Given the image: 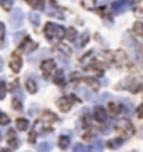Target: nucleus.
<instances>
[{
  "label": "nucleus",
  "mask_w": 143,
  "mask_h": 152,
  "mask_svg": "<svg viewBox=\"0 0 143 152\" xmlns=\"http://www.w3.org/2000/svg\"><path fill=\"white\" fill-rule=\"evenodd\" d=\"M29 19H30V22H32V26H35V27H37L39 24H40V15H39L37 12H30Z\"/></svg>",
  "instance_id": "nucleus-16"
},
{
  "label": "nucleus",
  "mask_w": 143,
  "mask_h": 152,
  "mask_svg": "<svg viewBox=\"0 0 143 152\" xmlns=\"http://www.w3.org/2000/svg\"><path fill=\"white\" fill-rule=\"evenodd\" d=\"M40 69H42V75H44V78H49V76H52V75H54V69H56L54 61L46 59L44 63H42V66H40Z\"/></svg>",
  "instance_id": "nucleus-7"
},
{
  "label": "nucleus",
  "mask_w": 143,
  "mask_h": 152,
  "mask_svg": "<svg viewBox=\"0 0 143 152\" xmlns=\"http://www.w3.org/2000/svg\"><path fill=\"white\" fill-rule=\"evenodd\" d=\"M74 102H77L76 96H62L59 102H57V105H59V108L62 110V112H69L71 107L74 105Z\"/></svg>",
  "instance_id": "nucleus-5"
},
{
  "label": "nucleus",
  "mask_w": 143,
  "mask_h": 152,
  "mask_svg": "<svg viewBox=\"0 0 143 152\" xmlns=\"http://www.w3.org/2000/svg\"><path fill=\"white\" fill-rule=\"evenodd\" d=\"M22 34H24V32H17V34H15V39H14V41H15V42H19V41H20V37H22Z\"/></svg>",
  "instance_id": "nucleus-38"
},
{
  "label": "nucleus",
  "mask_w": 143,
  "mask_h": 152,
  "mask_svg": "<svg viewBox=\"0 0 143 152\" xmlns=\"http://www.w3.org/2000/svg\"><path fill=\"white\" fill-rule=\"evenodd\" d=\"M57 49H59V53H64L66 56H71L72 54V49L67 46V44H59L57 46Z\"/></svg>",
  "instance_id": "nucleus-18"
},
{
  "label": "nucleus",
  "mask_w": 143,
  "mask_h": 152,
  "mask_svg": "<svg viewBox=\"0 0 143 152\" xmlns=\"http://www.w3.org/2000/svg\"><path fill=\"white\" fill-rule=\"evenodd\" d=\"M2 68H4V63H2V58H0V71H2Z\"/></svg>",
  "instance_id": "nucleus-40"
},
{
  "label": "nucleus",
  "mask_w": 143,
  "mask_h": 152,
  "mask_svg": "<svg viewBox=\"0 0 143 152\" xmlns=\"http://www.w3.org/2000/svg\"><path fill=\"white\" fill-rule=\"evenodd\" d=\"M29 142H30V144L35 142V132H30V135H29Z\"/></svg>",
  "instance_id": "nucleus-37"
},
{
  "label": "nucleus",
  "mask_w": 143,
  "mask_h": 152,
  "mask_svg": "<svg viewBox=\"0 0 143 152\" xmlns=\"http://www.w3.org/2000/svg\"><path fill=\"white\" fill-rule=\"evenodd\" d=\"M9 124H10L9 115H5L4 112H0V125H9Z\"/></svg>",
  "instance_id": "nucleus-28"
},
{
  "label": "nucleus",
  "mask_w": 143,
  "mask_h": 152,
  "mask_svg": "<svg viewBox=\"0 0 143 152\" xmlns=\"http://www.w3.org/2000/svg\"><path fill=\"white\" fill-rule=\"evenodd\" d=\"M88 41H89V32H84V34H83V37H81V41H79V46L83 48L84 44L88 42Z\"/></svg>",
  "instance_id": "nucleus-34"
},
{
  "label": "nucleus",
  "mask_w": 143,
  "mask_h": 152,
  "mask_svg": "<svg viewBox=\"0 0 143 152\" xmlns=\"http://www.w3.org/2000/svg\"><path fill=\"white\" fill-rule=\"evenodd\" d=\"M133 34H135V36H142V34H143V24L140 20L133 26Z\"/></svg>",
  "instance_id": "nucleus-22"
},
{
  "label": "nucleus",
  "mask_w": 143,
  "mask_h": 152,
  "mask_svg": "<svg viewBox=\"0 0 143 152\" xmlns=\"http://www.w3.org/2000/svg\"><path fill=\"white\" fill-rule=\"evenodd\" d=\"M29 5L34 7V9H44V2L42 0H27Z\"/></svg>",
  "instance_id": "nucleus-23"
},
{
  "label": "nucleus",
  "mask_w": 143,
  "mask_h": 152,
  "mask_svg": "<svg viewBox=\"0 0 143 152\" xmlns=\"http://www.w3.org/2000/svg\"><path fill=\"white\" fill-rule=\"evenodd\" d=\"M86 85H89V86H93V90H98L99 88V81L98 80H93V78H84L83 80Z\"/></svg>",
  "instance_id": "nucleus-19"
},
{
  "label": "nucleus",
  "mask_w": 143,
  "mask_h": 152,
  "mask_svg": "<svg viewBox=\"0 0 143 152\" xmlns=\"http://www.w3.org/2000/svg\"><path fill=\"white\" fill-rule=\"evenodd\" d=\"M24 24V12L20 9H12V14H10V27L14 29H19L22 27Z\"/></svg>",
  "instance_id": "nucleus-4"
},
{
  "label": "nucleus",
  "mask_w": 143,
  "mask_h": 152,
  "mask_svg": "<svg viewBox=\"0 0 143 152\" xmlns=\"http://www.w3.org/2000/svg\"><path fill=\"white\" fill-rule=\"evenodd\" d=\"M52 76H54L52 80H54L56 85H59V86H62V85H64V75H62V71H59V73H54Z\"/></svg>",
  "instance_id": "nucleus-15"
},
{
  "label": "nucleus",
  "mask_w": 143,
  "mask_h": 152,
  "mask_svg": "<svg viewBox=\"0 0 143 152\" xmlns=\"http://www.w3.org/2000/svg\"><path fill=\"white\" fill-rule=\"evenodd\" d=\"M5 93H7V85L4 81H0V100L5 98Z\"/></svg>",
  "instance_id": "nucleus-31"
},
{
  "label": "nucleus",
  "mask_w": 143,
  "mask_h": 152,
  "mask_svg": "<svg viewBox=\"0 0 143 152\" xmlns=\"http://www.w3.org/2000/svg\"><path fill=\"white\" fill-rule=\"evenodd\" d=\"M0 139H2V135H0Z\"/></svg>",
  "instance_id": "nucleus-42"
},
{
  "label": "nucleus",
  "mask_w": 143,
  "mask_h": 152,
  "mask_svg": "<svg viewBox=\"0 0 143 152\" xmlns=\"http://www.w3.org/2000/svg\"><path fill=\"white\" fill-rule=\"evenodd\" d=\"M56 120H57V117H56L52 112H44V113H42V118H40V122L49 125V124H54Z\"/></svg>",
  "instance_id": "nucleus-11"
},
{
  "label": "nucleus",
  "mask_w": 143,
  "mask_h": 152,
  "mask_svg": "<svg viewBox=\"0 0 143 152\" xmlns=\"http://www.w3.org/2000/svg\"><path fill=\"white\" fill-rule=\"evenodd\" d=\"M103 149V142L101 140H94L91 145H89V151H101Z\"/></svg>",
  "instance_id": "nucleus-25"
},
{
  "label": "nucleus",
  "mask_w": 143,
  "mask_h": 152,
  "mask_svg": "<svg viewBox=\"0 0 143 152\" xmlns=\"http://www.w3.org/2000/svg\"><path fill=\"white\" fill-rule=\"evenodd\" d=\"M14 108L15 110H22V103H20V100H19V98H14Z\"/></svg>",
  "instance_id": "nucleus-35"
},
{
  "label": "nucleus",
  "mask_w": 143,
  "mask_h": 152,
  "mask_svg": "<svg viewBox=\"0 0 143 152\" xmlns=\"http://www.w3.org/2000/svg\"><path fill=\"white\" fill-rule=\"evenodd\" d=\"M74 151L84 152V151H89V147H88V145H83V144H76V145H74Z\"/></svg>",
  "instance_id": "nucleus-32"
},
{
  "label": "nucleus",
  "mask_w": 143,
  "mask_h": 152,
  "mask_svg": "<svg viewBox=\"0 0 143 152\" xmlns=\"http://www.w3.org/2000/svg\"><path fill=\"white\" fill-rule=\"evenodd\" d=\"M4 36H5V26L0 22V42L4 41Z\"/></svg>",
  "instance_id": "nucleus-36"
},
{
  "label": "nucleus",
  "mask_w": 143,
  "mask_h": 152,
  "mask_svg": "<svg viewBox=\"0 0 143 152\" xmlns=\"http://www.w3.org/2000/svg\"><path fill=\"white\" fill-rule=\"evenodd\" d=\"M64 32H66V29L62 27V26L54 24V22H49V24L46 26V29H44L46 37H47V41H51V42H56V41L62 39L64 37Z\"/></svg>",
  "instance_id": "nucleus-1"
},
{
  "label": "nucleus",
  "mask_w": 143,
  "mask_h": 152,
  "mask_svg": "<svg viewBox=\"0 0 143 152\" xmlns=\"http://www.w3.org/2000/svg\"><path fill=\"white\" fill-rule=\"evenodd\" d=\"M25 88H27L29 93H35L37 91V83L34 81V80H27L25 81Z\"/></svg>",
  "instance_id": "nucleus-14"
},
{
  "label": "nucleus",
  "mask_w": 143,
  "mask_h": 152,
  "mask_svg": "<svg viewBox=\"0 0 143 152\" xmlns=\"http://www.w3.org/2000/svg\"><path fill=\"white\" fill-rule=\"evenodd\" d=\"M64 36H66L67 39H69V41H76V31H74V29H67L66 32H64Z\"/></svg>",
  "instance_id": "nucleus-26"
},
{
  "label": "nucleus",
  "mask_w": 143,
  "mask_h": 152,
  "mask_svg": "<svg viewBox=\"0 0 143 152\" xmlns=\"http://www.w3.org/2000/svg\"><path fill=\"white\" fill-rule=\"evenodd\" d=\"M9 66H10V69L15 71V73H19V71H20V68H22V59H20V54H19V53H14V54L10 56Z\"/></svg>",
  "instance_id": "nucleus-6"
},
{
  "label": "nucleus",
  "mask_w": 143,
  "mask_h": 152,
  "mask_svg": "<svg viewBox=\"0 0 143 152\" xmlns=\"http://www.w3.org/2000/svg\"><path fill=\"white\" fill-rule=\"evenodd\" d=\"M59 147L62 149V151H64V149H67V147H69V137H67V135H61Z\"/></svg>",
  "instance_id": "nucleus-20"
},
{
  "label": "nucleus",
  "mask_w": 143,
  "mask_h": 152,
  "mask_svg": "<svg viewBox=\"0 0 143 152\" xmlns=\"http://www.w3.org/2000/svg\"><path fill=\"white\" fill-rule=\"evenodd\" d=\"M101 2H106V0H101Z\"/></svg>",
  "instance_id": "nucleus-41"
},
{
  "label": "nucleus",
  "mask_w": 143,
  "mask_h": 152,
  "mask_svg": "<svg viewBox=\"0 0 143 152\" xmlns=\"http://www.w3.org/2000/svg\"><path fill=\"white\" fill-rule=\"evenodd\" d=\"M0 5L4 7L5 10H10L12 7H14V0H0Z\"/></svg>",
  "instance_id": "nucleus-27"
},
{
  "label": "nucleus",
  "mask_w": 143,
  "mask_h": 152,
  "mask_svg": "<svg viewBox=\"0 0 143 152\" xmlns=\"http://www.w3.org/2000/svg\"><path fill=\"white\" fill-rule=\"evenodd\" d=\"M133 5V0H115L111 4V10L115 14H123V12L130 10Z\"/></svg>",
  "instance_id": "nucleus-3"
},
{
  "label": "nucleus",
  "mask_w": 143,
  "mask_h": 152,
  "mask_svg": "<svg viewBox=\"0 0 143 152\" xmlns=\"http://www.w3.org/2000/svg\"><path fill=\"white\" fill-rule=\"evenodd\" d=\"M35 48H37V44L34 42L32 39L25 37V39H24V42L20 44V48H19V49H20L22 53H25V54H29V53H32V51H34Z\"/></svg>",
  "instance_id": "nucleus-8"
},
{
  "label": "nucleus",
  "mask_w": 143,
  "mask_h": 152,
  "mask_svg": "<svg viewBox=\"0 0 143 152\" xmlns=\"http://www.w3.org/2000/svg\"><path fill=\"white\" fill-rule=\"evenodd\" d=\"M91 58H93V53H88L86 56H83V58H81V64H83V66H88L89 61H91Z\"/></svg>",
  "instance_id": "nucleus-30"
},
{
  "label": "nucleus",
  "mask_w": 143,
  "mask_h": 152,
  "mask_svg": "<svg viewBox=\"0 0 143 152\" xmlns=\"http://www.w3.org/2000/svg\"><path fill=\"white\" fill-rule=\"evenodd\" d=\"M121 144H123V139H113V140L108 142V147L110 149H118V147H121Z\"/></svg>",
  "instance_id": "nucleus-21"
},
{
  "label": "nucleus",
  "mask_w": 143,
  "mask_h": 152,
  "mask_svg": "<svg viewBox=\"0 0 143 152\" xmlns=\"http://www.w3.org/2000/svg\"><path fill=\"white\" fill-rule=\"evenodd\" d=\"M135 15H136V19H142L143 17V10H142V2L138 0L136 5H135Z\"/></svg>",
  "instance_id": "nucleus-24"
},
{
  "label": "nucleus",
  "mask_w": 143,
  "mask_h": 152,
  "mask_svg": "<svg viewBox=\"0 0 143 152\" xmlns=\"http://www.w3.org/2000/svg\"><path fill=\"white\" fill-rule=\"evenodd\" d=\"M81 5L84 9H88V10H93L94 7H96V0H81Z\"/></svg>",
  "instance_id": "nucleus-17"
},
{
  "label": "nucleus",
  "mask_w": 143,
  "mask_h": 152,
  "mask_svg": "<svg viewBox=\"0 0 143 152\" xmlns=\"http://www.w3.org/2000/svg\"><path fill=\"white\" fill-rule=\"evenodd\" d=\"M7 142H9V149H17L19 147V139H17L14 129H9V132H7Z\"/></svg>",
  "instance_id": "nucleus-9"
},
{
  "label": "nucleus",
  "mask_w": 143,
  "mask_h": 152,
  "mask_svg": "<svg viewBox=\"0 0 143 152\" xmlns=\"http://www.w3.org/2000/svg\"><path fill=\"white\" fill-rule=\"evenodd\" d=\"M15 127H17V130H27V127H29V122L25 118H17L15 122Z\"/></svg>",
  "instance_id": "nucleus-12"
},
{
  "label": "nucleus",
  "mask_w": 143,
  "mask_h": 152,
  "mask_svg": "<svg viewBox=\"0 0 143 152\" xmlns=\"http://www.w3.org/2000/svg\"><path fill=\"white\" fill-rule=\"evenodd\" d=\"M94 118L98 120V122H105L108 118V113H106V110L103 107H96L94 108Z\"/></svg>",
  "instance_id": "nucleus-10"
},
{
  "label": "nucleus",
  "mask_w": 143,
  "mask_h": 152,
  "mask_svg": "<svg viewBox=\"0 0 143 152\" xmlns=\"http://www.w3.org/2000/svg\"><path fill=\"white\" fill-rule=\"evenodd\" d=\"M37 149L39 151H51V149H52V144H51V142H42V144H39Z\"/></svg>",
  "instance_id": "nucleus-29"
},
{
  "label": "nucleus",
  "mask_w": 143,
  "mask_h": 152,
  "mask_svg": "<svg viewBox=\"0 0 143 152\" xmlns=\"http://www.w3.org/2000/svg\"><path fill=\"white\" fill-rule=\"evenodd\" d=\"M116 132L120 134V137L121 139H128V137H131L133 135V125H131V122L130 120H126V118H121V120H118L116 122Z\"/></svg>",
  "instance_id": "nucleus-2"
},
{
  "label": "nucleus",
  "mask_w": 143,
  "mask_h": 152,
  "mask_svg": "<svg viewBox=\"0 0 143 152\" xmlns=\"http://www.w3.org/2000/svg\"><path fill=\"white\" fill-rule=\"evenodd\" d=\"M12 91L15 93V98H19V100H24V91H22V90H19V88L15 86Z\"/></svg>",
  "instance_id": "nucleus-33"
},
{
  "label": "nucleus",
  "mask_w": 143,
  "mask_h": 152,
  "mask_svg": "<svg viewBox=\"0 0 143 152\" xmlns=\"http://www.w3.org/2000/svg\"><path fill=\"white\" fill-rule=\"evenodd\" d=\"M136 117L138 118H142V107H138L136 108Z\"/></svg>",
  "instance_id": "nucleus-39"
},
{
  "label": "nucleus",
  "mask_w": 143,
  "mask_h": 152,
  "mask_svg": "<svg viewBox=\"0 0 143 152\" xmlns=\"http://www.w3.org/2000/svg\"><path fill=\"white\" fill-rule=\"evenodd\" d=\"M108 110H110L111 115H120L121 113V105L120 103H113V102H111L110 107H108Z\"/></svg>",
  "instance_id": "nucleus-13"
}]
</instances>
